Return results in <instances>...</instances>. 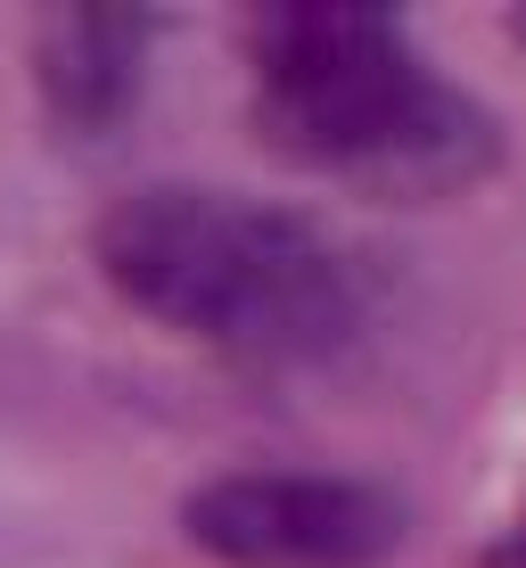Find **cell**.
<instances>
[{"instance_id":"cell-4","label":"cell","mask_w":526,"mask_h":568,"mask_svg":"<svg viewBox=\"0 0 526 568\" xmlns=\"http://www.w3.org/2000/svg\"><path fill=\"white\" fill-rule=\"evenodd\" d=\"M141 42H148V26L132 9L50 17V33H42V91L58 100V115L100 124V115L124 108L132 83H141Z\"/></svg>"},{"instance_id":"cell-2","label":"cell","mask_w":526,"mask_h":568,"mask_svg":"<svg viewBox=\"0 0 526 568\" xmlns=\"http://www.w3.org/2000/svg\"><path fill=\"white\" fill-rule=\"evenodd\" d=\"M100 272L148 322L247 363H313L354 329L338 247L305 214L230 190H132L100 223Z\"/></svg>"},{"instance_id":"cell-1","label":"cell","mask_w":526,"mask_h":568,"mask_svg":"<svg viewBox=\"0 0 526 568\" xmlns=\"http://www.w3.org/2000/svg\"><path fill=\"white\" fill-rule=\"evenodd\" d=\"M256 115L280 156L395 206L453 199L494 165L485 108L436 83L379 9L256 17Z\"/></svg>"},{"instance_id":"cell-5","label":"cell","mask_w":526,"mask_h":568,"mask_svg":"<svg viewBox=\"0 0 526 568\" xmlns=\"http://www.w3.org/2000/svg\"><path fill=\"white\" fill-rule=\"evenodd\" d=\"M518 42H526V9H518Z\"/></svg>"},{"instance_id":"cell-3","label":"cell","mask_w":526,"mask_h":568,"mask_svg":"<svg viewBox=\"0 0 526 568\" xmlns=\"http://www.w3.org/2000/svg\"><path fill=\"white\" fill-rule=\"evenodd\" d=\"M189 544L223 568H379L403 544V503L329 469H230L189 495Z\"/></svg>"}]
</instances>
